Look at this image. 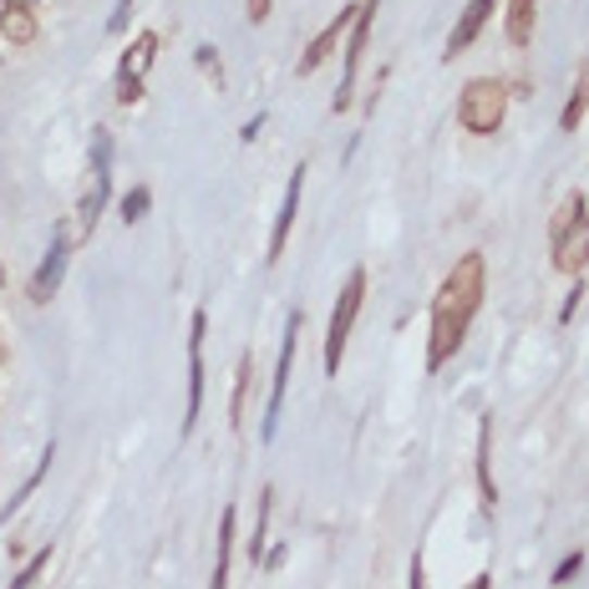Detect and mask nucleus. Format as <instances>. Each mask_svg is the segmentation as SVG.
<instances>
[{"label":"nucleus","instance_id":"20","mask_svg":"<svg viewBox=\"0 0 589 589\" xmlns=\"http://www.w3.org/2000/svg\"><path fill=\"white\" fill-rule=\"evenodd\" d=\"M585 112H589V82L579 77L574 82V92H569V102H564V112H559V127H564V133H579Z\"/></svg>","mask_w":589,"mask_h":589},{"label":"nucleus","instance_id":"31","mask_svg":"<svg viewBox=\"0 0 589 589\" xmlns=\"http://www.w3.org/2000/svg\"><path fill=\"white\" fill-rule=\"evenodd\" d=\"M412 589H427V569H422V549L412 554Z\"/></svg>","mask_w":589,"mask_h":589},{"label":"nucleus","instance_id":"33","mask_svg":"<svg viewBox=\"0 0 589 589\" xmlns=\"http://www.w3.org/2000/svg\"><path fill=\"white\" fill-rule=\"evenodd\" d=\"M11 5H16V11H32V5H36V0H11Z\"/></svg>","mask_w":589,"mask_h":589},{"label":"nucleus","instance_id":"8","mask_svg":"<svg viewBox=\"0 0 589 589\" xmlns=\"http://www.w3.org/2000/svg\"><path fill=\"white\" fill-rule=\"evenodd\" d=\"M66 264H72V234L57 229L47 260L36 264V275H32V305H51V294L62 290V279H66Z\"/></svg>","mask_w":589,"mask_h":589},{"label":"nucleus","instance_id":"1","mask_svg":"<svg viewBox=\"0 0 589 589\" xmlns=\"http://www.w3.org/2000/svg\"><path fill=\"white\" fill-rule=\"evenodd\" d=\"M483 290H488V264H483V254H463L433 300L427 372H442V366L458 356V346L467 341V326H473V315H478V305H483Z\"/></svg>","mask_w":589,"mask_h":589},{"label":"nucleus","instance_id":"32","mask_svg":"<svg viewBox=\"0 0 589 589\" xmlns=\"http://www.w3.org/2000/svg\"><path fill=\"white\" fill-rule=\"evenodd\" d=\"M473 589H493V574H478V579H473Z\"/></svg>","mask_w":589,"mask_h":589},{"label":"nucleus","instance_id":"9","mask_svg":"<svg viewBox=\"0 0 589 589\" xmlns=\"http://www.w3.org/2000/svg\"><path fill=\"white\" fill-rule=\"evenodd\" d=\"M585 264H589V209L585 214H574L564 229L554 234V270L559 275H585Z\"/></svg>","mask_w":589,"mask_h":589},{"label":"nucleus","instance_id":"12","mask_svg":"<svg viewBox=\"0 0 589 589\" xmlns=\"http://www.w3.org/2000/svg\"><path fill=\"white\" fill-rule=\"evenodd\" d=\"M488 16H493V0H467L463 16H458V26H452V36H448V51H442V62H458V57H463V51L483 36Z\"/></svg>","mask_w":589,"mask_h":589},{"label":"nucleus","instance_id":"5","mask_svg":"<svg viewBox=\"0 0 589 589\" xmlns=\"http://www.w3.org/2000/svg\"><path fill=\"white\" fill-rule=\"evenodd\" d=\"M372 26H376V0H356V21L346 32V66H341V87H336V102L330 108L346 112L351 97H356V77H361V62H366V47H372Z\"/></svg>","mask_w":589,"mask_h":589},{"label":"nucleus","instance_id":"7","mask_svg":"<svg viewBox=\"0 0 589 589\" xmlns=\"http://www.w3.org/2000/svg\"><path fill=\"white\" fill-rule=\"evenodd\" d=\"M203 336H209V315L193 311L188 321V406H184V437L203 417Z\"/></svg>","mask_w":589,"mask_h":589},{"label":"nucleus","instance_id":"26","mask_svg":"<svg viewBox=\"0 0 589 589\" xmlns=\"http://www.w3.org/2000/svg\"><path fill=\"white\" fill-rule=\"evenodd\" d=\"M579 300H585V279H579V285H574V290L564 294V305H559V321H564V326L574 321V311H579Z\"/></svg>","mask_w":589,"mask_h":589},{"label":"nucleus","instance_id":"13","mask_svg":"<svg viewBox=\"0 0 589 589\" xmlns=\"http://www.w3.org/2000/svg\"><path fill=\"white\" fill-rule=\"evenodd\" d=\"M478 488H483V513H498V483H493V417H478Z\"/></svg>","mask_w":589,"mask_h":589},{"label":"nucleus","instance_id":"10","mask_svg":"<svg viewBox=\"0 0 589 589\" xmlns=\"http://www.w3.org/2000/svg\"><path fill=\"white\" fill-rule=\"evenodd\" d=\"M305 163H294L290 184H285V199H279V214H275V229H270V249H264V264H279V254H285V239H290L294 229V214H300V193H305Z\"/></svg>","mask_w":589,"mask_h":589},{"label":"nucleus","instance_id":"19","mask_svg":"<svg viewBox=\"0 0 589 589\" xmlns=\"http://www.w3.org/2000/svg\"><path fill=\"white\" fill-rule=\"evenodd\" d=\"M0 36H5L11 47H32V41H36V16H32V11H16V5H11V11H5V21H0Z\"/></svg>","mask_w":589,"mask_h":589},{"label":"nucleus","instance_id":"11","mask_svg":"<svg viewBox=\"0 0 589 589\" xmlns=\"http://www.w3.org/2000/svg\"><path fill=\"white\" fill-rule=\"evenodd\" d=\"M351 21H356V5H346V11H336V21H330L326 32L315 36L311 47H305V57H300V66H294V72H300V77H311V72H321V66L330 62V57H336V47H341V36L351 32Z\"/></svg>","mask_w":589,"mask_h":589},{"label":"nucleus","instance_id":"27","mask_svg":"<svg viewBox=\"0 0 589 589\" xmlns=\"http://www.w3.org/2000/svg\"><path fill=\"white\" fill-rule=\"evenodd\" d=\"M199 66L209 72L214 82H224V66H218V51L214 47H199Z\"/></svg>","mask_w":589,"mask_h":589},{"label":"nucleus","instance_id":"15","mask_svg":"<svg viewBox=\"0 0 589 589\" xmlns=\"http://www.w3.org/2000/svg\"><path fill=\"white\" fill-rule=\"evenodd\" d=\"M153 57H158V36L153 32L133 36V47L123 51V66H117V82H142L148 66H153Z\"/></svg>","mask_w":589,"mask_h":589},{"label":"nucleus","instance_id":"24","mask_svg":"<svg viewBox=\"0 0 589 589\" xmlns=\"http://www.w3.org/2000/svg\"><path fill=\"white\" fill-rule=\"evenodd\" d=\"M585 569V549H574V554H564L559 559V569H554V585H569L574 574Z\"/></svg>","mask_w":589,"mask_h":589},{"label":"nucleus","instance_id":"14","mask_svg":"<svg viewBox=\"0 0 589 589\" xmlns=\"http://www.w3.org/2000/svg\"><path fill=\"white\" fill-rule=\"evenodd\" d=\"M234 524H239V509H234V503H224V513H218V534H214V589H229Z\"/></svg>","mask_w":589,"mask_h":589},{"label":"nucleus","instance_id":"22","mask_svg":"<svg viewBox=\"0 0 589 589\" xmlns=\"http://www.w3.org/2000/svg\"><path fill=\"white\" fill-rule=\"evenodd\" d=\"M270 509H275V488L260 493V524H254V539H249V564H264V528H270Z\"/></svg>","mask_w":589,"mask_h":589},{"label":"nucleus","instance_id":"4","mask_svg":"<svg viewBox=\"0 0 589 589\" xmlns=\"http://www.w3.org/2000/svg\"><path fill=\"white\" fill-rule=\"evenodd\" d=\"M300 330H305V311L285 315V341H279V361H275V381H270V406H264L260 437L275 442L279 433V412H285V391H290V372H294V346H300Z\"/></svg>","mask_w":589,"mask_h":589},{"label":"nucleus","instance_id":"30","mask_svg":"<svg viewBox=\"0 0 589 589\" xmlns=\"http://www.w3.org/2000/svg\"><path fill=\"white\" fill-rule=\"evenodd\" d=\"M245 16L254 21V26H260V21L270 16V0H245Z\"/></svg>","mask_w":589,"mask_h":589},{"label":"nucleus","instance_id":"2","mask_svg":"<svg viewBox=\"0 0 589 589\" xmlns=\"http://www.w3.org/2000/svg\"><path fill=\"white\" fill-rule=\"evenodd\" d=\"M503 112H509V87L498 77H473L458 97V123L473 133V138H493L503 127Z\"/></svg>","mask_w":589,"mask_h":589},{"label":"nucleus","instance_id":"17","mask_svg":"<svg viewBox=\"0 0 589 589\" xmlns=\"http://www.w3.org/2000/svg\"><path fill=\"white\" fill-rule=\"evenodd\" d=\"M249 381H254V356H239V372H234V402H229V427L245 433V417H249Z\"/></svg>","mask_w":589,"mask_h":589},{"label":"nucleus","instance_id":"34","mask_svg":"<svg viewBox=\"0 0 589 589\" xmlns=\"http://www.w3.org/2000/svg\"><path fill=\"white\" fill-rule=\"evenodd\" d=\"M5 11H11V0H0V21H5Z\"/></svg>","mask_w":589,"mask_h":589},{"label":"nucleus","instance_id":"23","mask_svg":"<svg viewBox=\"0 0 589 589\" xmlns=\"http://www.w3.org/2000/svg\"><path fill=\"white\" fill-rule=\"evenodd\" d=\"M47 569H51V549H41V554H32V564H26V569H21L16 579H11V589H32Z\"/></svg>","mask_w":589,"mask_h":589},{"label":"nucleus","instance_id":"28","mask_svg":"<svg viewBox=\"0 0 589 589\" xmlns=\"http://www.w3.org/2000/svg\"><path fill=\"white\" fill-rule=\"evenodd\" d=\"M117 102H123V108L142 102V82H117Z\"/></svg>","mask_w":589,"mask_h":589},{"label":"nucleus","instance_id":"16","mask_svg":"<svg viewBox=\"0 0 589 589\" xmlns=\"http://www.w3.org/2000/svg\"><path fill=\"white\" fill-rule=\"evenodd\" d=\"M534 26H539V0H509L503 32H509L513 47H528V41H534Z\"/></svg>","mask_w":589,"mask_h":589},{"label":"nucleus","instance_id":"25","mask_svg":"<svg viewBox=\"0 0 589 589\" xmlns=\"http://www.w3.org/2000/svg\"><path fill=\"white\" fill-rule=\"evenodd\" d=\"M133 5H138V0H117V5H112L108 36H123V32H127V21H133Z\"/></svg>","mask_w":589,"mask_h":589},{"label":"nucleus","instance_id":"3","mask_svg":"<svg viewBox=\"0 0 589 589\" xmlns=\"http://www.w3.org/2000/svg\"><path fill=\"white\" fill-rule=\"evenodd\" d=\"M361 300H366V270H351L336 294V311H330V326H326V376H341V361H346V346H351V330H356V315H361Z\"/></svg>","mask_w":589,"mask_h":589},{"label":"nucleus","instance_id":"21","mask_svg":"<svg viewBox=\"0 0 589 589\" xmlns=\"http://www.w3.org/2000/svg\"><path fill=\"white\" fill-rule=\"evenodd\" d=\"M148 209H153V188L148 184H138V188H127L123 193V224L133 229L138 218H148Z\"/></svg>","mask_w":589,"mask_h":589},{"label":"nucleus","instance_id":"6","mask_svg":"<svg viewBox=\"0 0 589 589\" xmlns=\"http://www.w3.org/2000/svg\"><path fill=\"white\" fill-rule=\"evenodd\" d=\"M108 193H112V133L108 127H92V184H87V193H82V234L97 229V218H102V209H108Z\"/></svg>","mask_w":589,"mask_h":589},{"label":"nucleus","instance_id":"35","mask_svg":"<svg viewBox=\"0 0 589 589\" xmlns=\"http://www.w3.org/2000/svg\"><path fill=\"white\" fill-rule=\"evenodd\" d=\"M0 279H5V270H0Z\"/></svg>","mask_w":589,"mask_h":589},{"label":"nucleus","instance_id":"18","mask_svg":"<svg viewBox=\"0 0 589 589\" xmlns=\"http://www.w3.org/2000/svg\"><path fill=\"white\" fill-rule=\"evenodd\" d=\"M51 458H57V442H47V448H41V463H36L32 473H26V483H21V493L11 498V503H5V513H0V518H11V513H16L21 503H26V498H32L36 488H41V478H47V473H51Z\"/></svg>","mask_w":589,"mask_h":589},{"label":"nucleus","instance_id":"29","mask_svg":"<svg viewBox=\"0 0 589 589\" xmlns=\"http://www.w3.org/2000/svg\"><path fill=\"white\" fill-rule=\"evenodd\" d=\"M264 123H270V117H264V112H254V117H249V123L239 127V138H245V142H254V138H260V133H264Z\"/></svg>","mask_w":589,"mask_h":589}]
</instances>
